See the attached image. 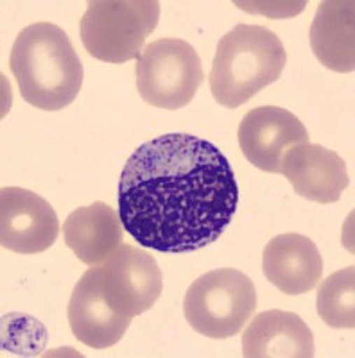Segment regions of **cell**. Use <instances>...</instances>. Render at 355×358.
Returning a JSON list of instances; mask_svg holds the SVG:
<instances>
[{
	"instance_id": "16",
	"label": "cell",
	"mask_w": 355,
	"mask_h": 358,
	"mask_svg": "<svg viewBox=\"0 0 355 358\" xmlns=\"http://www.w3.org/2000/svg\"><path fill=\"white\" fill-rule=\"evenodd\" d=\"M316 308L330 328H355V268L347 267L330 274L318 287Z\"/></svg>"
},
{
	"instance_id": "6",
	"label": "cell",
	"mask_w": 355,
	"mask_h": 358,
	"mask_svg": "<svg viewBox=\"0 0 355 358\" xmlns=\"http://www.w3.org/2000/svg\"><path fill=\"white\" fill-rule=\"evenodd\" d=\"M204 81L196 49L178 38L151 41L137 62V88L147 104L180 110L197 94Z\"/></svg>"
},
{
	"instance_id": "11",
	"label": "cell",
	"mask_w": 355,
	"mask_h": 358,
	"mask_svg": "<svg viewBox=\"0 0 355 358\" xmlns=\"http://www.w3.org/2000/svg\"><path fill=\"white\" fill-rule=\"evenodd\" d=\"M74 337L94 350L115 346L130 328L131 319L115 312L99 287L97 267H90L74 287L67 310Z\"/></svg>"
},
{
	"instance_id": "14",
	"label": "cell",
	"mask_w": 355,
	"mask_h": 358,
	"mask_svg": "<svg viewBox=\"0 0 355 358\" xmlns=\"http://www.w3.org/2000/svg\"><path fill=\"white\" fill-rule=\"evenodd\" d=\"M124 226L118 212L104 203L78 208L63 224L65 244L83 264L101 265L124 244Z\"/></svg>"
},
{
	"instance_id": "13",
	"label": "cell",
	"mask_w": 355,
	"mask_h": 358,
	"mask_svg": "<svg viewBox=\"0 0 355 358\" xmlns=\"http://www.w3.org/2000/svg\"><path fill=\"white\" fill-rule=\"evenodd\" d=\"M246 358H312L314 335L300 315L267 310L249 322L242 335Z\"/></svg>"
},
{
	"instance_id": "7",
	"label": "cell",
	"mask_w": 355,
	"mask_h": 358,
	"mask_svg": "<svg viewBox=\"0 0 355 358\" xmlns=\"http://www.w3.org/2000/svg\"><path fill=\"white\" fill-rule=\"evenodd\" d=\"M97 267L99 287L115 312L133 319L155 306L164 290V276L147 251L123 244Z\"/></svg>"
},
{
	"instance_id": "10",
	"label": "cell",
	"mask_w": 355,
	"mask_h": 358,
	"mask_svg": "<svg viewBox=\"0 0 355 358\" xmlns=\"http://www.w3.org/2000/svg\"><path fill=\"white\" fill-rule=\"evenodd\" d=\"M280 174L289 179L294 192L314 203L341 199L348 187V172L337 152L318 143H300L284 155Z\"/></svg>"
},
{
	"instance_id": "15",
	"label": "cell",
	"mask_w": 355,
	"mask_h": 358,
	"mask_svg": "<svg viewBox=\"0 0 355 358\" xmlns=\"http://www.w3.org/2000/svg\"><path fill=\"white\" fill-rule=\"evenodd\" d=\"M310 49L318 62L339 73L355 70V4L327 0L318 6L310 24Z\"/></svg>"
},
{
	"instance_id": "4",
	"label": "cell",
	"mask_w": 355,
	"mask_h": 358,
	"mask_svg": "<svg viewBox=\"0 0 355 358\" xmlns=\"http://www.w3.org/2000/svg\"><path fill=\"white\" fill-rule=\"evenodd\" d=\"M158 20L156 0H94L88 2L79 33L92 57L118 65L140 57Z\"/></svg>"
},
{
	"instance_id": "1",
	"label": "cell",
	"mask_w": 355,
	"mask_h": 358,
	"mask_svg": "<svg viewBox=\"0 0 355 358\" xmlns=\"http://www.w3.org/2000/svg\"><path fill=\"white\" fill-rule=\"evenodd\" d=\"M239 187L214 143L169 133L142 143L124 165L118 215L142 248L190 252L214 244L233 220Z\"/></svg>"
},
{
	"instance_id": "12",
	"label": "cell",
	"mask_w": 355,
	"mask_h": 358,
	"mask_svg": "<svg viewBox=\"0 0 355 358\" xmlns=\"http://www.w3.org/2000/svg\"><path fill=\"white\" fill-rule=\"evenodd\" d=\"M262 271L271 285L284 294H305L321 280V252L309 236L300 233L273 236L262 255Z\"/></svg>"
},
{
	"instance_id": "8",
	"label": "cell",
	"mask_w": 355,
	"mask_h": 358,
	"mask_svg": "<svg viewBox=\"0 0 355 358\" xmlns=\"http://www.w3.org/2000/svg\"><path fill=\"white\" fill-rule=\"evenodd\" d=\"M60 235V219L49 201L18 187L0 192V244L8 251L36 255Z\"/></svg>"
},
{
	"instance_id": "2",
	"label": "cell",
	"mask_w": 355,
	"mask_h": 358,
	"mask_svg": "<svg viewBox=\"0 0 355 358\" xmlns=\"http://www.w3.org/2000/svg\"><path fill=\"white\" fill-rule=\"evenodd\" d=\"M9 69L22 99L38 110H63L81 92V59L65 31L50 22L22 29L11 49Z\"/></svg>"
},
{
	"instance_id": "3",
	"label": "cell",
	"mask_w": 355,
	"mask_h": 358,
	"mask_svg": "<svg viewBox=\"0 0 355 358\" xmlns=\"http://www.w3.org/2000/svg\"><path fill=\"white\" fill-rule=\"evenodd\" d=\"M287 52L282 40L262 25L239 24L217 43L209 76L214 99L239 108L282 76Z\"/></svg>"
},
{
	"instance_id": "5",
	"label": "cell",
	"mask_w": 355,
	"mask_h": 358,
	"mask_svg": "<svg viewBox=\"0 0 355 358\" xmlns=\"http://www.w3.org/2000/svg\"><path fill=\"white\" fill-rule=\"evenodd\" d=\"M257 308L253 281L237 268H216L197 278L183 299L188 324L210 338H228L246 326Z\"/></svg>"
},
{
	"instance_id": "9",
	"label": "cell",
	"mask_w": 355,
	"mask_h": 358,
	"mask_svg": "<svg viewBox=\"0 0 355 358\" xmlns=\"http://www.w3.org/2000/svg\"><path fill=\"white\" fill-rule=\"evenodd\" d=\"M307 142L309 133L300 118L278 106L255 108L239 126V145L244 158L270 174H280L284 155Z\"/></svg>"
}]
</instances>
